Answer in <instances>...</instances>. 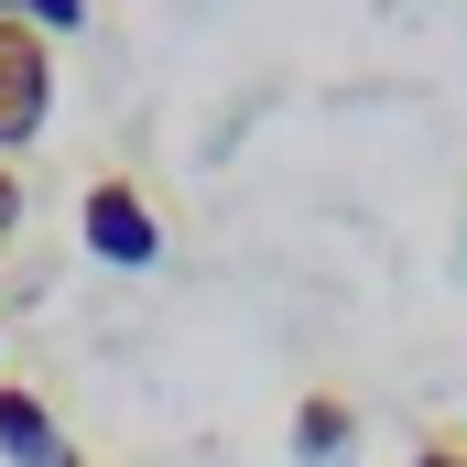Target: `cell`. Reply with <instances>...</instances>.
I'll use <instances>...</instances> for the list:
<instances>
[{"label":"cell","mask_w":467,"mask_h":467,"mask_svg":"<svg viewBox=\"0 0 467 467\" xmlns=\"http://www.w3.org/2000/svg\"><path fill=\"white\" fill-rule=\"evenodd\" d=\"M77 229H88V250L119 261V272H152V261H163V218H152V196H141L130 174H99V185L77 196Z\"/></svg>","instance_id":"2"},{"label":"cell","mask_w":467,"mask_h":467,"mask_svg":"<svg viewBox=\"0 0 467 467\" xmlns=\"http://www.w3.org/2000/svg\"><path fill=\"white\" fill-rule=\"evenodd\" d=\"M0 457L11 467H55L66 457V424H55V402L33 380H0Z\"/></svg>","instance_id":"3"},{"label":"cell","mask_w":467,"mask_h":467,"mask_svg":"<svg viewBox=\"0 0 467 467\" xmlns=\"http://www.w3.org/2000/svg\"><path fill=\"white\" fill-rule=\"evenodd\" d=\"M413 467H467V435H424V457Z\"/></svg>","instance_id":"6"},{"label":"cell","mask_w":467,"mask_h":467,"mask_svg":"<svg viewBox=\"0 0 467 467\" xmlns=\"http://www.w3.org/2000/svg\"><path fill=\"white\" fill-rule=\"evenodd\" d=\"M0 11H11V0H0Z\"/></svg>","instance_id":"9"},{"label":"cell","mask_w":467,"mask_h":467,"mask_svg":"<svg viewBox=\"0 0 467 467\" xmlns=\"http://www.w3.org/2000/svg\"><path fill=\"white\" fill-rule=\"evenodd\" d=\"M348 446H358V413L337 391H305V402H294V457L305 467H348Z\"/></svg>","instance_id":"4"},{"label":"cell","mask_w":467,"mask_h":467,"mask_svg":"<svg viewBox=\"0 0 467 467\" xmlns=\"http://www.w3.org/2000/svg\"><path fill=\"white\" fill-rule=\"evenodd\" d=\"M44 119H55V44L22 11H0V163L22 141H44Z\"/></svg>","instance_id":"1"},{"label":"cell","mask_w":467,"mask_h":467,"mask_svg":"<svg viewBox=\"0 0 467 467\" xmlns=\"http://www.w3.org/2000/svg\"><path fill=\"white\" fill-rule=\"evenodd\" d=\"M22 229V174H11V163H0V239Z\"/></svg>","instance_id":"7"},{"label":"cell","mask_w":467,"mask_h":467,"mask_svg":"<svg viewBox=\"0 0 467 467\" xmlns=\"http://www.w3.org/2000/svg\"><path fill=\"white\" fill-rule=\"evenodd\" d=\"M11 11H22V22H33V33H44V44H55V33H77V22H88V0H11Z\"/></svg>","instance_id":"5"},{"label":"cell","mask_w":467,"mask_h":467,"mask_svg":"<svg viewBox=\"0 0 467 467\" xmlns=\"http://www.w3.org/2000/svg\"><path fill=\"white\" fill-rule=\"evenodd\" d=\"M55 467H99V457H77V446H66V457H55Z\"/></svg>","instance_id":"8"}]
</instances>
